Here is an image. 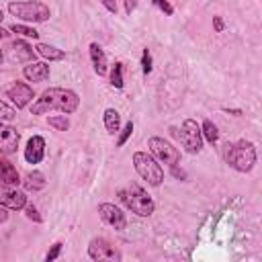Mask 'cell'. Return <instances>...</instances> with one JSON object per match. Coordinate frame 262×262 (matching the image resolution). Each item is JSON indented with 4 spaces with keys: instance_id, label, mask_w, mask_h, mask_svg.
Returning <instances> with one entry per match:
<instances>
[{
    "instance_id": "f35d334b",
    "label": "cell",
    "mask_w": 262,
    "mask_h": 262,
    "mask_svg": "<svg viewBox=\"0 0 262 262\" xmlns=\"http://www.w3.org/2000/svg\"><path fill=\"white\" fill-rule=\"evenodd\" d=\"M2 18H4V14H2V10H0V20H2Z\"/></svg>"
},
{
    "instance_id": "4fadbf2b",
    "label": "cell",
    "mask_w": 262,
    "mask_h": 262,
    "mask_svg": "<svg viewBox=\"0 0 262 262\" xmlns=\"http://www.w3.org/2000/svg\"><path fill=\"white\" fill-rule=\"evenodd\" d=\"M45 156V139L41 135H33L29 141H27V147H25V160L29 164H39Z\"/></svg>"
},
{
    "instance_id": "d590c367",
    "label": "cell",
    "mask_w": 262,
    "mask_h": 262,
    "mask_svg": "<svg viewBox=\"0 0 262 262\" xmlns=\"http://www.w3.org/2000/svg\"><path fill=\"white\" fill-rule=\"evenodd\" d=\"M223 111H225V113H231V115H237V117L242 115V111H239V108H223Z\"/></svg>"
},
{
    "instance_id": "7c38bea8",
    "label": "cell",
    "mask_w": 262,
    "mask_h": 262,
    "mask_svg": "<svg viewBox=\"0 0 262 262\" xmlns=\"http://www.w3.org/2000/svg\"><path fill=\"white\" fill-rule=\"evenodd\" d=\"M18 141H20V133L14 127L4 125L0 121V154H14L18 149Z\"/></svg>"
},
{
    "instance_id": "44dd1931",
    "label": "cell",
    "mask_w": 262,
    "mask_h": 262,
    "mask_svg": "<svg viewBox=\"0 0 262 262\" xmlns=\"http://www.w3.org/2000/svg\"><path fill=\"white\" fill-rule=\"evenodd\" d=\"M201 133H203V137L209 141V143H215L217 139H219V129H217V125L213 123V121H203V127H201Z\"/></svg>"
},
{
    "instance_id": "8d00e7d4",
    "label": "cell",
    "mask_w": 262,
    "mask_h": 262,
    "mask_svg": "<svg viewBox=\"0 0 262 262\" xmlns=\"http://www.w3.org/2000/svg\"><path fill=\"white\" fill-rule=\"evenodd\" d=\"M6 35H8V31H4V29L0 27V39H2V37H6Z\"/></svg>"
},
{
    "instance_id": "52a82bcc",
    "label": "cell",
    "mask_w": 262,
    "mask_h": 262,
    "mask_svg": "<svg viewBox=\"0 0 262 262\" xmlns=\"http://www.w3.org/2000/svg\"><path fill=\"white\" fill-rule=\"evenodd\" d=\"M147 147H149V151L154 154L156 160H160V162H164L168 166H176L180 162V151L170 141H166L162 137H149Z\"/></svg>"
},
{
    "instance_id": "484cf974",
    "label": "cell",
    "mask_w": 262,
    "mask_h": 262,
    "mask_svg": "<svg viewBox=\"0 0 262 262\" xmlns=\"http://www.w3.org/2000/svg\"><path fill=\"white\" fill-rule=\"evenodd\" d=\"M16 117V111L12 108V106H8L6 102H2L0 100V121L4 123V121H12Z\"/></svg>"
},
{
    "instance_id": "74e56055",
    "label": "cell",
    "mask_w": 262,
    "mask_h": 262,
    "mask_svg": "<svg viewBox=\"0 0 262 262\" xmlns=\"http://www.w3.org/2000/svg\"><path fill=\"white\" fill-rule=\"evenodd\" d=\"M4 61V53H2V49H0V63Z\"/></svg>"
},
{
    "instance_id": "e0dca14e",
    "label": "cell",
    "mask_w": 262,
    "mask_h": 262,
    "mask_svg": "<svg viewBox=\"0 0 262 262\" xmlns=\"http://www.w3.org/2000/svg\"><path fill=\"white\" fill-rule=\"evenodd\" d=\"M12 57L16 61H31V59H35V51H33V47L27 41L16 39L12 43Z\"/></svg>"
},
{
    "instance_id": "30bf717a",
    "label": "cell",
    "mask_w": 262,
    "mask_h": 262,
    "mask_svg": "<svg viewBox=\"0 0 262 262\" xmlns=\"http://www.w3.org/2000/svg\"><path fill=\"white\" fill-rule=\"evenodd\" d=\"M6 96L14 102L16 108H25V106L35 98V92H33V88H31L29 84H25V82H14L12 86L6 88Z\"/></svg>"
},
{
    "instance_id": "ac0fdd59",
    "label": "cell",
    "mask_w": 262,
    "mask_h": 262,
    "mask_svg": "<svg viewBox=\"0 0 262 262\" xmlns=\"http://www.w3.org/2000/svg\"><path fill=\"white\" fill-rule=\"evenodd\" d=\"M23 184H25V188H27V190H33V192H35V190L45 188V186H47V180H45V176H43L41 172L33 170V172H29V174L25 176Z\"/></svg>"
},
{
    "instance_id": "8992f818",
    "label": "cell",
    "mask_w": 262,
    "mask_h": 262,
    "mask_svg": "<svg viewBox=\"0 0 262 262\" xmlns=\"http://www.w3.org/2000/svg\"><path fill=\"white\" fill-rule=\"evenodd\" d=\"M180 143L182 147L188 151V154H199L203 149V133H201V127L196 125V121L192 119H186L180 127Z\"/></svg>"
},
{
    "instance_id": "6da1fadb",
    "label": "cell",
    "mask_w": 262,
    "mask_h": 262,
    "mask_svg": "<svg viewBox=\"0 0 262 262\" xmlns=\"http://www.w3.org/2000/svg\"><path fill=\"white\" fill-rule=\"evenodd\" d=\"M80 104V98L74 90L70 88H47L43 90V94L33 102L31 106V115H45L49 111H61L66 115L74 113Z\"/></svg>"
},
{
    "instance_id": "f1b7e54d",
    "label": "cell",
    "mask_w": 262,
    "mask_h": 262,
    "mask_svg": "<svg viewBox=\"0 0 262 262\" xmlns=\"http://www.w3.org/2000/svg\"><path fill=\"white\" fill-rule=\"evenodd\" d=\"M151 2H154V4L164 12V14H168V16H172V14H174V6H172L168 0H151Z\"/></svg>"
},
{
    "instance_id": "603a6c76",
    "label": "cell",
    "mask_w": 262,
    "mask_h": 262,
    "mask_svg": "<svg viewBox=\"0 0 262 262\" xmlns=\"http://www.w3.org/2000/svg\"><path fill=\"white\" fill-rule=\"evenodd\" d=\"M10 31L12 33H20V35H25V37H33V39H37L39 37V31H35L33 27H27V25H10Z\"/></svg>"
},
{
    "instance_id": "8fae6325",
    "label": "cell",
    "mask_w": 262,
    "mask_h": 262,
    "mask_svg": "<svg viewBox=\"0 0 262 262\" xmlns=\"http://www.w3.org/2000/svg\"><path fill=\"white\" fill-rule=\"evenodd\" d=\"M0 205H4L6 209H25L27 205V196L25 192L14 190L10 184H0Z\"/></svg>"
},
{
    "instance_id": "ffe728a7",
    "label": "cell",
    "mask_w": 262,
    "mask_h": 262,
    "mask_svg": "<svg viewBox=\"0 0 262 262\" xmlns=\"http://www.w3.org/2000/svg\"><path fill=\"white\" fill-rule=\"evenodd\" d=\"M104 127H106V133L115 135L121 127V115L115 111V108H106L104 111Z\"/></svg>"
},
{
    "instance_id": "5bb4252c",
    "label": "cell",
    "mask_w": 262,
    "mask_h": 262,
    "mask_svg": "<svg viewBox=\"0 0 262 262\" xmlns=\"http://www.w3.org/2000/svg\"><path fill=\"white\" fill-rule=\"evenodd\" d=\"M23 76L29 82H45L49 78V66L41 63V61H33V63L23 68Z\"/></svg>"
},
{
    "instance_id": "d6986e66",
    "label": "cell",
    "mask_w": 262,
    "mask_h": 262,
    "mask_svg": "<svg viewBox=\"0 0 262 262\" xmlns=\"http://www.w3.org/2000/svg\"><path fill=\"white\" fill-rule=\"evenodd\" d=\"M37 53L43 55V57L49 59V61H59V59L66 57V51H63V49H57V47L47 45V43H39V45H37Z\"/></svg>"
},
{
    "instance_id": "9a60e30c",
    "label": "cell",
    "mask_w": 262,
    "mask_h": 262,
    "mask_svg": "<svg viewBox=\"0 0 262 262\" xmlns=\"http://www.w3.org/2000/svg\"><path fill=\"white\" fill-rule=\"evenodd\" d=\"M90 59H92L94 72L98 76H104L106 70H108V66H106V55H104V51L100 49L98 43H90Z\"/></svg>"
},
{
    "instance_id": "d4e9b609",
    "label": "cell",
    "mask_w": 262,
    "mask_h": 262,
    "mask_svg": "<svg viewBox=\"0 0 262 262\" xmlns=\"http://www.w3.org/2000/svg\"><path fill=\"white\" fill-rule=\"evenodd\" d=\"M131 133H133V123H131V121H127V123H125V127L121 129V135H119V139H117V145H119V147H123V145L127 143V139L131 137Z\"/></svg>"
},
{
    "instance_id": "7402d4cb",
    "label": "cell",
    "mask_w": 262,
    "mask_h": 262,
    "mask_svg": "<svg viewBox=\"0 0 262 262\" xmlns=\"http://www.w3.org/2000/svg\"><path fill=\"white\" fill-rule=\"evenodd\" d=\"M111 84L115 88H123V84H125V80H123V63L121 61H117L113 72H111Z\"/></svg>"
},
{
    "instance_id": "277c9868",
    "label": "cell",
    "mask_w": 262,
    "mask_h": 262,
    "mask_svg": "<svg viewBox=\"0 0 262 262\" xmlns=\"http://www.w3.org/2000/svg\"><path fill=\"white\" fill-rule=\"evenodd\" d=\"M119 196H121V201L135 213V215H139V217H149L151 213H154V201H151V196L139 186V184H131L129 188H125V190H119Z\"/></svg>"
},
{
    "instance_id": "cb8c5ba5",
    "label": "cell",
    "mask_w": 262,
    "mask_h": 262,
    "mask_svg": "<svg viewBox=\"0 0 262 262\" xmlns=\"http://www.w3.org/2000/svg\"><path fill=\"white\" fill-rule=\"evenodd\" d=\"M47 123H49L51 127H55L57 131H68V127H70V121H68V117H66V115L49 117V119H47Z\"/></svg>"
},
{
    "instance_id": "7a4b0ae2",
    "label": "cell",
    "mask_w": 262,
    "mask_h": 262,
    "mask_svg": "<svg viewBox=\"0 0 262 262\" xmlns=\"http://www.w3.org/2000/svg\"><path fill=\"white\" fill-rule=\"evenodd\" d=\"M8 12L25 23H45L51 16V10L47 4L39 0H16L8 4Z\"/></svg>"
},
{
    "instance_id": "3957f363",
    "label": "cell",
    "mask_w": 262,
    "mask_h": 262,
    "mask_svg": "<svg viewBox=\"0 0 262 262\" xmlns=\"http://www.w3.org/2000/svg\"><path fill=\"white\" fill-rule=\"evenodd\" d=\"M227 164L237 170V172H250L256 164V145L248 139H239L233 145H229L227 156H225Z\"/></svg>"
},
{
    "instance_id": "ba28073f",
    "label": "cell",
    "mask_w": 262,
    "mask_h": 262,
    "mask_svg": "<svg viewBox=\"0 0 262 262\" xmlns=\"http://www.w3.org/2000/svg\"><path fill=\"white\" fill-rule=\"evenodd\" d=\"M88 256L92 260H119V252L104 237H92L88 244Z\"/></svg>"
},
{
    "instance_id": "5b68a950",
    "label": "cell",
    "mask_w": 262,
    "mask_h": 262,
    "mask_svg": "<svg viewBox=\"0 0 262 262\" xmlns=\"http://www.w3.org/2000/svg\"><path fill=\"white\" fill-rule=\"evenodd\" d=\"M133 166L137 170V174L149 184V186H160L164 182V170L158 164V160L154 156H149L147 151H135L133 154Z\"/></svg>"
},
{
    "instance_id": "1f68e13d",
    "label": "cell",
    "mask_w": 262,
    "mask_h": 262,
    "mask_svg": "<svg viewBox=\"0 0 262 262\" xmlns=\"http://www.w3.org/2000/svg\"><path fill=\"white\" fill-rule=\"evenodd\" d=\"M102 4H104V8L108 10V12H117V0H102Z\"/></svg>"
},
{
    "instance_id": "9c48e42d",
    "label": "cell",
    "mask_w": 262,
    "mask_h": 262,
    "mask_svg": "<svg viewBox=\"0 0 262 262\" xmlns=\"http://www.w3.org/2000/svg\"><path fill=\"white\" fill-rule=\"evenodd\" d=\"M98 215L106 225H111L115 229H125V225H127L125 213L113 203H100L98 205Z\"/></svg>"
},
{
    "instance_id": "83f0119b",
    "label": "cell",
    "mask_w": 262,
    "mask_h": 262,
    "mask_svg": "<svg viewBox=\"0 0 262 262\" xmlns=\"http://www.w3.org/2000/svg\"><path fill=\"white\" fill-rule=\"evenodd\" d=\"M141 70H143V74L151 72V53H149V49H143V53H141Z\"/></svg>"
},
{
    "instance_id": "d6a6232c",
    "label": "cell",
    "mask_w": 262,
    "mask_h": 262,
    "mask_svg": "<svg viewBox=\"0 0 262 262\" xmlns=\"http://www.w3.org/2000/svg\"><path fill=\"white\" fill-rule=\"evenodd\" d=\"M135 6H137V0H125V12L127 14H131L135 10Z\"/></svg>"
},
{
    "instance_id": "2e32d148",
    "label": "cell",
    "mask_w": 262,
    "mask_h": 262,
    "mask_svg": "<svg viewBox=\"0 0 262 262\" xmlns=\"http://www.w3.org/2000/svg\"><path fill=\"white\" fill-rule=\"evenodd\" d=\"M20 182V176L16 172V168L6 162V160H0V184H10V186H16Z\"/></svg>"
},
{
    "instance_id": "f546056e",
    "label": "cell",
    "mask_w": 262,
    "mask_h": 262,
    "mask_svg": "<svg viewBox=\"0 0 262 262\" xmlns=\"http://www.w3.org/2000/svg\"><path fill=\"white\" fill-rule=\"evenodd\" d=\"M61 246H63L61 242H55V244L51 246V250L47 252V256H45V260H47V262H53V260H55V258H57V256L61 254Z\"/></svg>"
},
{
    "instance_id": "4316f807",
    "label": "cell",
    "mask_w": 262,
    "mask_h": 262,
    "mask_svg": "<svg viewBox=\"0 0 262 262\" xmlns=\"http://www.w3.org/2000/svg\"><path fill=\"white\" fill-rule=\"evenodd\" d=\"M25 213H27V217L31 219V221H35V223H41L43 221V217L39 215V211H37V207L35 205H25Z\"/></svg>"
},
{
    "instance_id": "4dcf8cb0",
    "label": "cell",
    "mask_w": 262,
    "mask_h": 262,
    "mask_svg": "<svg viewBox=\"0 0 262 262\" xmlns=\"http://www.w3.org/2000/svg\"><path fill=\"white\" fill-rule=\"evenodd\" d=\"M213 27H215V31H217V33H221V31L225 29L223 18H221V16H213Z\"/></svg>"
},
{
    "instance_id": "e575fe53",
    "label": "cell",
    "mask_w": 262,
    "mask_h": 262,
    "mask_svg": "<svg viewBox=\"0 0 262 262\" xmlns=\"http://www.w3.org/2000/svg\"><path fill=\"white\" fill-rule=\"evenodd\" d=\"M172 174H174V176H176V178H186V174H184V172H182V170H178V168H176V166H172Z\"/></svg>"
},
{
    "instance_id": "836d02e7",
    "label": "cell",
    "mask_w": 262,
    "mask_h": 262,
    "mask_svg": "<svg viewBox=\"0 0 262 262\" xmlns=\"http://www.w3.org/2000/svg\"><path fill=\"white\" fill-rule=\"evenodd\" d=\"M6 219H8V211H6L4 205H0V223H4Z\"/></svg>"
}]
</instances>
